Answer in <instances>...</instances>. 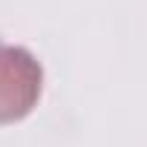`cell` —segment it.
<instances>
[{
    "mask_svg": "<svg viewBox=\"0 0 147 147\" xmlns=\"http://www.w3.org/2000/svg\"><path fill=\"white\" fill-rule=\"evenodd\" d=\"M43 92L40 61L15 43H0V124L26 118Z\"/></svg>",
    "mask_w": 147,
    "mask_h": 147,
    "instance_id": "obj_1",
    "label": "cell"
}]
</instances>
